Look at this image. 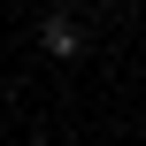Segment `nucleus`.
<instances>
[{
	"mask_svg": "<svg viewBox=\"0 0 146 146\" xmlns=\"http://www.w3.org/2000/svg\"><path fill=\"white\" fill-rule=\"evenodd\" d=\"M38 46H46V54H62V62H69V54H77V23H69V15H54V23H46V31H38Z\"/></svg>",
	"mask_w": 146,
	"mask_h": 146,
	"instance_id": "nucleus-1",
	"label": "nucleus"
}]
</instances>
